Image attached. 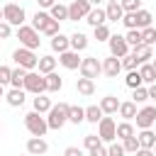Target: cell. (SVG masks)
<instances>
[{
	"label": "cell",
	"mask_w": 156,
	"mask_h": 156,
	"mask_svg": "<svg viewBox=\"0 0 156 156\" xmlns=\"http://www.w3.org/2000/svg\"><path fill=\"white\" fill-rule=\"evenodd\" d=\"M83 144H85V149H88V151H93V149H95V146H100L102 141H100V136H98V134H85Z\"/></svg>",
	"instance_id": "cell-44"
},
{
	"label": "cell",
	"mask_w": 156,
	"mask_h": 156,
	"mask_svg": "<svg viewBox=\"0 0 156 156\" xmlns=\"http://www.w3.org/2000/svg\"><path fill=\"white\" fill-rule=\"evenodd\" d=\"M146 90H149V100H156V83H151Z\"/></svg>",
	"instance_id": "cell-51"
},
{
	"label": "cell",
	"mask_w": 156,
	"mask_h": 156,
	"mask_svg": "<svg viewBox=\"0 0 156 156\" xmlns=\"http://www.w3.org/2000/svg\"><path fill=\"white\" fill-rule=\"evenodd\" d=\"M100 110H102V115H115V112L119 110V100H117L115 95H105V98L100 100Z\"/></svg>",
	"instance_id": "cell-17"
},
{
	"label": "cell",
	"mask_w": 156,
	"mask_h": 156,
	"mask_svg": "<svg viewBox=\"0 0 156 156\" xmlns=\"http://www.w3.org/2000/svg\"><path fill=\"white\" fill-rule=\"evenodd\" d=\"M136 139H139V146L141 149H154V144H156V134L151 129H141Z\"/></svg>",
	"instance_id": "cell-24"
},
{
	"label": "cell",
	"mask_w": 156,
	"mask_h": 156,
	"mask_svg": "<svg viewBox=\"0 0 156 156\" xmlns=\"http://www.w3.org/2000/svg\"><path fill=\"white\" fill-rule=\"evenodd\" d=\"M98 136H100V141H115L117 139V124H115V119L112 117H102L100 122H98Z\"/></svg>",
	"instance_id": "cell-8"
},
{
	"label": "cell",
	"mask_w": 156,
	"mask_h": 156,
	"mask_svg": "<svg viewBox=\"0 0 156 156\" xmlns=\"http://www.w3.org/2000/svg\"><path fill=\"white\" fill-rule=\"evenodd\" d=\"M12 61H15L20 68H24V71H32V68H37V63H39V56H37L34 51H29V49L20 46V49H15V51H12Z\"/></svg>",
	"instance_id": "cell-2"
},
{
	"label": "cell",
	"mask_w": 156,
	"mask_h": 156,
	"mask_svg": "<svg viewBox=\"0 0 156 156\" xmlns=\"http://www.w3.org/2000/svg\"><path fill=\"white\" fill-rule=\"evenodd\" d=\"M24 127H27V132L32 134V136H44L46 134V129H49V124H46V119L39 115V112H29V115H24Z\"/></svg>",
	"instance_id": "cell-3"
},
{
	"label": "cell",
	"mask_w": 156,
	"mask_h": 156,
	"mask_svg": "<svg viewBox=\"0 0 156 156\" xmlns=\"http://www.w3.org/2000/svg\"><path fill=\"white\" fill-rule=\"evenodd\" d=\"M124 41L134 49V46H139L141 44V29H129L127 34H124Z\"/></svg>",
	"instance_id": "cell-36"
},
{
	"label": "cell",
	"mask_w": 156,
	"mask_h": 156,
	"mask_svg": "<svg viewBox=\"0 0 156 156\" xmlns=\"http://www.w3.org/2000/svg\"><path fill=\"white\" fill-rule=\"evenodd\" d=\"M124 83H127V88H141V76H139V71H129L127 73V78H124Z\"/></svg>",
	"instance_id": "cell-39"
},
{
	"label": "cell",
	"mask_w": 156,
	"mask_h": 156,
	"mask_svg": "<svg viewBox=\"0 0 156 156\" xmlns=\"http://www.w3.org/2000/svg\"><path fill=\"white\" fill-rule=\"evenodd\" d=\"M41 32H44L46 37H56L61 29H58V22H56V20H49V22L44 24V29H41Z\"/></svg>",
	"instance_id": "cell-42"
},
{
	"label": "cell",
	"mask_w": 156,
	"mask_h": 156,
	"mask_svg": "<svg viewBox=\"0 0 156 156\" xmlns=\"http://www.w3.org/2000/svg\"><path fill=\"white\" fill-rule=\"evenodd\" d=\"M51 49L54 51H58V54H63V51H68L71 49V41H68V37L66 34H56V37H51Z\"/></svg>",
	"instance_id": "cell-19"
},
{
	"label": "cell",
	"mask_w": 156,
	"mask_h": 156,
	"mask_svg": "<svg viewBox=\"0 0 156 156\" xmlns=\"http://www.w3.org/2000/svg\"><path fill=\"white\" fill-rule=\"evenodd\" d=\"M49 15H51V20H56V22L68 20V7H66V5H61V2H54V5L49 7Z\"/></svg>",
	"instance_id": "cell-25"
},
{
	"label": "cell",
	"mask_w": 156,
	"mask_h": 156,
	"mask_svg": "<svg viewBox=\"0 0 156 156\" xmlns=\"http://www.w3.org/2000/svg\"><path fill=\"white\" fill-rule=\"evenodd\" d=\"M5 98H7V105L10 107H22L24 105V90L22 88H12Z\"/></svg>",
	"instance_id": "cell-22"
},
{
	"label": "cell",
	"mask_w": 156,
	"mask_h": 156,
	"mask_svg": "<svg viewBox=\"0 0 156 156\" xmlns=\"http://www.w3.org/2000/svg\"><path fill=\"white\" fill-rule=\"evenodd\" d=\"M105 15H107V20H112V22H122V17H124V10H122V5H119V2H107V7H105Z\"/></svg>",
	"instance_id": "cell-18"
},
{
	"label": "cell",
	"mask_w": 156,
	"mask_h": 156,
	"mask_svg": "<svg viewBox=\"0 0 156 156\" xmlns=\"http://www.w3.org/2000/svg\"><path fill=\"white\" fill-rule=\"evenodd\" d=\"M44 78H46V90H49V93H58V90L63 88V80H61L58 73H46Z\"/></svg>",
	"instance_id": "cell-26"
},
{
	"label": "cell",
	"mask_w": 156,
	"mask_h": 156,
	"mask_svg": "<svg viewBox=\"0 0 156 156\" xmlns=\"http://www.w3.org/2000/svg\"><path fill=\"white\" fill-rule=\"evenodd\" d=\"M154 127H156V124H154ZM154 134H156V129H154Z\"/></svg>",
	"instance_id": "cell-60"
},
{
	"label": "cell",
	"mask_w": 156,
	"mask_h": 156,
	"mask_svg": "<svg viewBox=\"0 0 156 156\" xmlns=\"http://www.w3.org/2000/svg\"><path fill=\"white\" fill-rule=\"evenodd\" d=\"M132 56L139 61V66H141V63H149V58H151V46L139 44V46H134V49H132Z\"/></svg>",
	"instance_id": "cell-20"
},
{
	"label": "cell",
	"mask_w": 156,
	"mask_h": 156,
	"mask_svg": "<svg viewBox=\"0 0 156 156\" xmlns=\"http://www.w3.org/2000/svg\"><path fill=\"white\" fill-rule=\"evenodd\" d=\"M134 156H156V154H154L151 149H139V151H136Z\"/></svg>",
	"instance_id": "cell-52"
},
{
	"label": "cell",
	"mask_w": 156,
	"mask_h": 156,
	"mask_svg": "<svg viewBox=\"0 0 156 156\" xmlns=\"http://www.w3.org/2000/svg\"><path fill=\"white\" fill-rule=\"evenodd\" d=\"M88 2H90V5H100L102 0H88Z\"/></svg>",
	"instance_id": "cell-54"
},
{
	"label": "cell",
	"mask_w": 156,
	"mask_h": 156,
	"mask_svg": "<svg viewBox=\"0 0 156 156\" xmlns=\"http://www.w3.org/2000/svg\"><path fill=\"white\" fill-rule=\"evenodd\" d=\"M2 20H5L10 27H22V22H24V10H22V5L7 2V5L2 7Z\"/></svg>",
	"instance_id": "cell-5"
},
{
	"label": "cell",
	"mask_w": 156,
	"mask_h": 156,
	"mask_svg": "<svg viewBox=\"0 0 156 156\" xmlns=\"http://www.w3.org/2000/svg\"><path fill=\"white\" fill-rule=\"evenodd\" d=\"M17 39L22 41V46L24 49H29V51H34V49H39V44H41V39H39V32L37 29H32V27H17Z\"/></svg>",
	"instance_id": "cell-6"
},
{
	"label": "cell",
	"mask_w": 156,
	"mask_h": 156,
	"mask_svg": "<svg viewBox=\"0 0 156 156\" xmlns=\"http://www.w3.org/2000/svg\"><path fill=\"white\" fill-rule=\"evenodd\" d=\"M0 132H2V127H0Z\"/></svg>",
	"instance_id": "cell-61"
},
{
	"label": "cell",
	"mask_w": 156,
	"mask_h": 156,
	"mask_svg": "<svg viewBox=\"0 0 156 156\" xmlns=\"http://www.w3.org/2000/svg\"><path fill=\"white\" fill-rule=\"evenodd\" d=\"M49 151V144L41 139V136H32L29 141H27V154L29 156H41V154H46Z\"/></svg>",
	"instance_id": "cell-13"
},
{
	"label": "cell",
	"mask_w": 156,
	"mask_h": 156,
	"mask_svg": "<svg viewBox=\"0 0 156 156\" xmlns=\"http://www.w3.org/2000/svg\"><path fill=\"white\" fill-rule=\"evenodd\" d=\"M107 41H110V56H115V58H122V56H127V54H129V44L124 41V37H119V34H112Z\"/></svg>",
	"instance_id": "cell-11"
},
{
	"label": "cell",
	"mask_w": 156,
	"mask_h": 156,
	"mask_svg": "<svg viewBox=\"0 0 156 156\" xmlns=\"http://www.w3.org/2000/svg\"><path fill=\"white\" fill-rule=\"evenodd\" d=\"M139 76H141V83H156V71L151 68V63H141Z\"/></svg>",
	"instance_id": "cell-29"
},
{
	"label": "cell",
	"mask_w": 156,
	"mask_h": 156,
	"mask_svg": "<svg viewBox=\"0 0 156 156\" xmlns=\"http://www.w3.org/2000/svg\"><path fill=\"white\" fill-rule=\"evenodd\" d=\"M119 5H122V10H124V15H127V12H136V10H141V0H122Z\"/></svg>",
	"instance_id": "cell-41"
},
{
	"label": "cell",
	"mask_w": 156,
	"mask_h": 156,
	"mask_svg": "<svg viewBox=\"0 0 156 156\" xmlns=\"http://www.w3.org/2000/svg\"><path fill=\"white\" fill-rule=\"evenodd\" d=\"M107 2H117V0H107Z\"/></svg>",
	"instance_id": "cell-59"
},
{
	"label": "cell",
	"mask_w": 156,
	"mask_h": 156,
	"mask_svg": "<svg viewBox=\"0 0 156 156\" xmlns=\"http://www.w3.org/2000/svg\"><path fill=\"white\" fill-rule=\"evenodd\" d=\"M122 117H124V122H129V119H134L136 117V102H119V110H117Z\"/></svg>",
	"instance_id": "cell-27"
},
{
	"label": "cell",
	"mask_w": 156,
	"mask_h": 156,
	"mask_svg": "<svg viewBox=\"0 0 156 156\" xmlns=\"http://www.w3.org/2000/svg\"><path fill=\"white\" fill-rule=\"evenodd\" d=\"M134 119H136V127H139V129H151V127L156 124V107H154V105L141 107Z\"/></svg>",
	"instance_id": "cell-10"
},
{
	"label": "cell",
	"mask_w": 156,
	"mask_h": 156,
	"mask_svg": "<svg viewBox=\"0 0 156 156\" xmlns=\"http://www.w3.org/2000/svg\"><path fill=\"white\" fill-rule=\"evenodd\" d=\"M83 119H85V107L68 105V122H73V124H80Z\"/></svg>",
	"instance_id": "cell-28"
},
{
	"label": "cell",
	"mask_w": 156,
	"mask_h": 156,
	"mask_svg": "<svg viewBox=\"0 0 156 156\" xmlns=\"http://www.w3.org/2000/svg\"><path fill=\"white\" fill-rule=\"evenodd\" d=\"M90 10H93V5H90L88 0H73V2L68 5V20H71V22L85 20Z\"/></svg>",
	"instance_id": "cell-9"
},
{
	"label": "cell",
	"mask_w": 156,
	"mask_h": 156,
	"mask_svg": "<svg viewBox=\"0 0 156 156\" xmlns=\"http://www.w3.org/2000/svg\"><path fill=\"white\" fill-rule=\"evenodd\" d=\"M10 34H12V27H10V24L2 20V22H0V39H7Z\"/></svg>",
	"instance_id": "cell-48"
},
{
	"label": "cell",
	"mask_w": 156,
	"mask_h": 156,
	"mask_svg": "<svg viewBox=\"0 0 156 156\" xmlns=\"http://www.w3.org/2000/svg\"><path fill=\"white\" fill-rule=\"evenodd\" d=\"M0 22H2V7H0Z\"/></svg>",
	"instance_id": "cell-57"
},
{
	"label": "cell",
	"mask_w": 156,
	"mask_h": 156,
	"mask_svg": "<svg viewBox=\"0 0 156 156\" xmlns=\"http://www.w3.org/2000/svg\"><path fill=\"white\" fill-rule=\"evenodd\" d=\"M76 90H78L80 95L90 98V95L95 93V80H90V78H78V80H76Z\"/></svg>",
	"instance_id": "cell-21"
},
{
	"label": "cell",
	"mask_w": 156,
	"mask_h": 156,
	"mask_svg": "<svg viewBox=\"0 0 156 156\" xmlns=\"http://www.w3.org/2000/svg\"><path fill=\"white\" fill-rule=\"evenodd\" d=\"M39 2V7H51L54 5V0H37Z\"/></svg>",
	"instance_id": "cell-53"
},
{
	"label": "cell",
	"mask_w": 156,
	"mask_h": 156,
	"mask_svg": "<svg viewBox=\"0 0 156 156\" xmlns=\"http://www.w3.org/2000/svg\"><path fill=\"white\" fill-rule=\"evenodd\" d=\"M27 93H34V95H44V90H46V78L44 76H39V73H27V78H24V85H22Z\"/></svg>",
	"instance_id": "cell-7"
},
{
	"label": "cell",
	"mask_w": 156,
	"mask_h": 156,
	"mask_svg": "<svg viewBox=\"0 0 156 156\" xmlns=\"http://www.w3.org/2000/svg\"><path fill=\"white\" fill-rule=\"evenodd\" d=\"M63 156H83V151H80L78 146H68V149L63 151Z\"/></svg>",
	"instance_id": "cell-49"
},
{
	"label": "cell",
	"mask_w": 156,
	"mask_h": 156,
	"mask_svg": "<svg viewBox=\"0 0 156 156\" xmlns=\"http://www.w3.org/2000/svg\"><path fill=\"white\" fill-rule=\"evenodd\" d=\"M119 71H122V63H119V58H115V56H107V58L102 61V73H105L107 78H117V76H119Z\"/></svg>",
	"instance_id": "cell-14"
},
{
	"label": "cell",
	"mask_w": 156,
	"mask_h": 156,
	"mask_svg": "<svg viewBox=\"0 0 156 156\" xmlns=\"http://www.w3.org/2000/svg\"><path fill=\"white\" fill-rule=\"evenodd\" d=\"M58 63L63 66V68H68V71H73V68H78L80 66V56H78V51H63V54H58Z\"/></svg>",
	"instance_id": "cell-12"
},
{
	"label": "cell",
	"mask_w": 156,
	"mask_h": 156,
	"mask_svg": "<svg viewBox=\"0 0 156 156\" xmlns=\"http://www.w3.org/2000/svg\"><path fill=\"white\" fill-rule=\"evenodd\" d=\"M151 68H154V71H156V58H154V63H151Z\"/></svg>",
	"instance_id": "cell-55"
},
{
	"label": "cell",
	"mask_w": 156,
	"mask_h": 156,
	"mask_svg": "<svg viewBox=\"0 0 156 156\" xmlns=\"http://www.w3.org/2000/svg\"><path fill=\"white\" fill-rule=\"evenodd\" d=\"M68 41H71V51H83V49L88 46V37H85L83 32L71 34V37H68Z\"/></svg>",
	"instance_id": "cell-23"
},
{
	"label": "cell",
	"mask_w": 156,
	"mask_h": 156,
	"mask_svg": "<svg viewBox=\"0 0 156 156\" xmlns=\"http://www.w3.org/2000/svg\"><path fill=\"white\" fill-rule=\"evenodd\" d=\"M10 78H12V68H7V66H0V85L10 83Z\"/></svg>",
	"instance_id": "cell-46"
},
{
	"label": "cell",
	"mask_w": 156,
	"mask_h": 156,
	"mask_svg": "<svg viewBox=\"0 0 156 156\" xmlns=\"http://www.w3.org/2000/svg\"><path fill=\"white\" fill-rule=\"evenodd\" d=\"M132 98H134L132 102H146V100H149V90H146L144 85H141V88H134V95H132Z\"/></svg>",
	"instance_id": "cell-45"
},
{
	"label": "cell",
	"mask_w": 156,
	"mask_h": 156,
	"mask_svg": "<svg viewBox=\"0 0 156 156\" xmlns=\"http://www.w3.org/2000/svg\"><path fill=\"white\" fill-rule=\"evenodd\" d=\"M78 71H80V78H90V80H95V78L102 73V63L98 61V56H85V58H80Z\"/></svg>",
	"instance_id": "cell-4"
},
{
	"label": "cell",
	"mask_w": 156,
	"mask_h": 156,
	"mask_svg": "<svg viewBox=\"0 0 156 156\" xmlns=\"http://www.w3.org/2000/svg\"><path fill=\"white\" fill-rule=\"evenodd\" d=\"M85 119L93 122V124H98V122L102 119V110H100V105H90V107H85Z\"/></svg>",
	"instance_id": "cell-34"
},
{
	"label": "cell",
	"mask_w": 156,
	"mask_h": 156,
	"mask_svg": "<svg viewBox=\"0 0 156 156\" xmlns=\"http://www.w3.org/2000/svg\"><path fill=\"white\" fill-rule=\"evenodd\" d=\"M49 110H51V100L46 95H37L34 98V112L41 115V112H49Z\"/></svg>",
	"instance_id": "cell-33"
},
{
	"label": "cell",
	"mask_w": 156,
	"mask_h": 156,
	"mask_svg": "<svg viewBox=\"0 0 156 156\" xmlns=\"http://www.w3.org/2000/svg\"><path fill=\"white\" fill-rule=\"evenodd\" d=\"M119 63H122V68H127V71H136V66H139V61H136L132 54L122 56V58H119Z\"/></svg>",
	"instance_id": "cell-40"
},
{
	"label": "cell",
	"mask_w": 156,
	"mask_h": 156,
	"mask_svg": "<svg viewBox=\"0 0 156 156\" xmlns=\"http://www.w3.org/2000/svg\"><path fill=\"white\" fill-rule=\"evenodd\" d=\"M27 73H29V71H24V68H20V66H17V68L12 71L10 85H12V88H22V85H24V78H27Z\"/></svg>",
	"instance_id": "cell-31"
},
{
	"label": "cell",
	"mask_w": 156,
	"mask_h": 156,
	"mask_svg": "<svg viewBox=\"0 0 156 156\" xmlns=\"http://www.w3.org/2000/svg\"><path fill=\"white\" fill-rule=\"evenodd\" d=\"M151 151H154V154H156V144H154V149H151Z\"/></svg>",
	"instance_id": "cell-58"
},
{
	"label": "cell",
	"mask_w": 156,
	"mask_h": 156,
	"mask_svg": "<svg viewBox=\"0 0 156 156\" xmlns=\"http://www.w3.org/2000/svg\"><path fill=\"white\" fill-rule=\"evenodd\" d=\"M66 122H68V102L51 105V110H49V117H46V124H49V129H61Z\"/></svg>",
	"instance_id": "cell-1"
},
{
	"label": "cell",
	"mask_w": 156,
	"mask_h": 156,
	"mask_svg": "<svg viewBox=\"0 0 156 156\" xmlns=\"http://www.w3.org/2000/svg\"><path fill=\"white\" fill-rule=\"evenodd\" d=\"M141 44H146V46H154L156 44V27L141 29Z\"/></svg>",
	"instance_id": "cell-38"
},
{
	"label": "cell",
	"mask_w": 156,
	"mask_h": 156,
	"mask_svg": "<svg viewBox=\"0 0 156 156\" xmlns=\"http://www.w3.org/2000/svg\"><path fill=\"white\" fill-rule=\"evenodd\" d=\"M85 22H88V24L95 29V27H100V24H105V22H107V15H105V10H100V7H93V10L88 12Z\"/></svg>",
	"instance_id": "cell-15"
},
{
	"label": "cell",
	"mask_w": 156,
	"mask_h": 156,
	"mask_svg": "<svg viewBox=\"0 0 156 156\" xmlns=\"http://www.w3.org/2000/svg\"><path fill=\"white\" fill-rule=\"evenodd\" d=\"M112 34H110V27L107 24H100V27H95V39L98 41H107Z\"/></svg>",
	"instance_id": "cell-43"
},
{
	"label": "cell",
	"mask_w": 156,
	"mask_h": 156,
	"mask_svg": "<svg viewBox=\"0 0 156 156\" xmlns=\"http://www.w3.org/2000/svg\"><path fill=\"white\" fill-rule=\"evenodd\" d=\"M122 149H124V154H136L141 146H139V139H136V134L134 136H129V139H124L122 141Z\"/></svg>",
	"instance_id": "cell-37"
},
{
	"label": "cell",
	"mask_w": 156,
	"mask_h": 156,
	"mask_svg": "<svg viewBox=\"0 0 156 156\" xmlns=\"http://www.w3.org/2000/svg\"><path fill=\"white\" fill-rule=\"evenodd\" d=\"M51 20V15L49 12H37L34 17H32V29H37V32H41L44 29V24Z\"/></svg>",
	"instance_id": "cell-32"
},
{
	"label": "cell",
	"mask_w": 156,
	"mask_h": 156,
	"mask_svg": "<svg viewBox=\"0 0 156 156\" xmlns=\"http://www.w3.org/2000/svg\"><path fill=\"white\" fill-rule=\"evenodd\" d=\"M129 136H134V127H132V122H122V124H117V139H129Z\"/></svg>",
	"instance_id": "cell-35"
},
{
	"label": "cell",
	"mask_w": 156,
	"mask_h": 156,
	"mask_svg": "<svg viewBox=\"0 0 156 156\" xmlns=\"http://www.w3.org/2000/svg\"><path fill=\"white\" fill-rule=\"evenodd\" d=\"M37 66H39V73H54V68H56V58H54V56H41Z\"/></svg>",
	"instance_id": "cell-30"
},
{
	"label": "cell",
	"mask_w": 156,
	"mask_h": 156,
	"mask_svg": "<svg viewBox=\"0 0 156 156\" xmlns=\"http://www.w3.org/2000/svg\"><path fill=\"white\" fill-rule=\"evenodd\" d=\"M90 156H107V149H105V146L100 144V146H95V149L90 151Z\"/></svg>",
	"instance_id": "cell-50"
},
{
	"label": "cell",
	"mask_w": 156,
	"mask_h": 156,
	"mask_svg": "<svg viewBox=\"0 0 156 156\" xmlns=\"http://www.w3.org/2000/svg\"><path fill=\"white\" fill-rule=\"evenodd\" d=\"M2 95H5V90H2V85H0V98H2Z\"/></svg>",
	"instance_id": "cell-56"
},
{
	"label": "cell",
	"mask_w": 156,
	"mask_h": 156,
	"mask_svg": "<svg viewBox=\"0 0 156 156\" xmlns=\"http://www.w3.org/2000/svg\"><path fill=\"white\" fill-rule=\"evenodd\" d=\"M107 156H124V149H122V144H110V149H107Z\"/></svg>",
	"instance_id": "cell-47"
},
{
	"label": "cell",
	"mask_w": 156,
	"mask_h": 156,
	"mask_svg": "<svg viewBox=\"0 0 156 156\" xmlns=\"http://www.w3.org/2000/svg\"><path fill=\"white\" fill-rule=\"evenodd\" d=\"M151 22H154V17H151L149 10H136L134 12V27L136 29H146V27H151Z\"/></svg>",
	"instance_id": "cell-16"
}]
</instances>
